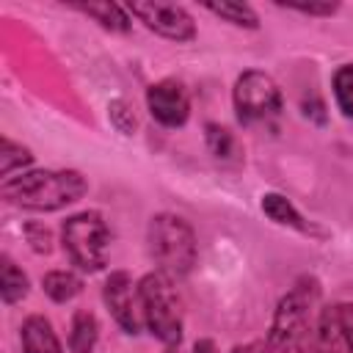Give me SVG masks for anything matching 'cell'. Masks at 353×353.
<instances>
[{"label": "cell", "mask_w": 353, "mask_h": 353, "mask_svg": "<svg viewBox=\"0 0 353 353\" xmlns=\"http://www.w3.org/2000/svg\"><path fill=\"white\" fill-rule=\"evenodd\" d=\"M88 190V182L74 168H39L19 176H8L0 188L3 199L19 210L30 212H55L66 204H74Z\"/></svg>", "instance_id": "1"}, {"label": "cell", "mask_w": 353, "mask_h": 353, "mask_svg": "<svg viewBox=\"0 0 353 353\" xmlns=\"http://www.w3.org/2000/svg\"><path fill=\"white\" fill-rule=\"evenodd\" d=\"M320 284L312 276H301L290 292L276 303L268 347L273 353H314L312 309L317 303Z\"/></svg>", "instance_id": "2"}, {"label": "cell", "mask_w": 353, "mask_h": 353, "mask_svg": "<svg viewBox=\"0 0 353 353\" xmlns=\"http://www.w3.org/2000/svg\"><path fill=\"white\" fill-rule=\"evenodd\" d=\"M149 254L160 273L168 279H185L193 270L199 254L193 226L174 212L154 215L149 221Z\"/></svg>", "instance_id": "3"}, {"label": "cell", "mask_w": 353, "mask_h": 353, "mask_svg": "<svg viewBox=\"0 0 353 353\" xmlns=\"http://www.w3.org/2000/svg\"><path fill=\"white\" fill-rule=\"evenodd\" d=\"M141 292V309H143V325L168 347H179L182 328H185V309L182 298L174 287V279L154 270L146 273L138 284Z\"/></svg>", "instance_id": "4"}, {"label": "cell", "mask_w": 353, "mask_h": 353, "mask_svg": "<svg viewBox=\"0 0 353 353\" xmlns=\"http://www.w3.org/2000/svg\"><path fill=\"white\" fill-rule=\"evenodd\" d=\"M61 240H63V248L72 265L80 268L83 273H97L108 265L110 229L99 212L88 210V212H77L66 218L61 229Z\"/></svg>", "instance_id": "5"}, {"label": "cell", "mask_w": 353, "mask_h": 353, "mask_svg": "<svg viewBox=\"0 0 353 353\" xmlns=\"http://www.w3.org/2000/svg\"><path fill=\"white\" fill-rule=\"evenodd\" d=\"M234 110L237 119L243 124H268L273 119H279L284 99H281V88L276 85V80L259 69H248L237 77L234 91Z\"/></svg>", "instance_id": "6"}, {"label": "cell", "mask_w": 353, "mask_h": 353, "mask_svg": "<svg viewBox=\"0 0 353 353\" xmlns=\"http://www.w3.org/2000/svg\"><path fill=\"white\" fill-rule=\"evenodd\" d=\"M127 11L143 22L149 30H154L157 36L168 39V41H193L196 39V22L193 17L174 3H130Z\"/></svg>", "instance_id": "7"}, {"label": "cell", "mask_w": 353, "mask_h": 353, "mask_svg": "<svg viewBox=\"0 0 353 353\" xmlns=\"http://www.w3.org/2000/svg\"><path fill=\"white\" fill-rule=\"evenodd\" d=\"M105 306L110 309L113 320L124 334H138L143 325V309H141V292L132 284V276L127 270H113L105 279L102 287Z\"/></svg>", "instance_id": "8"}, {"label": "cell", "mask_w": 353, "mask_h": 353, "mask_svg": "<svg viewBox=\"0 0 353 353\" xmlns=\"http://www.w3.org/2000/svg\"><path fill=\"white\" fill-rule=\"evenodd\" d=\"M314 353H353V303L339 301L320 309Z\"/></svg>", "instance_id": "9"}, {"label": "cell", "mask_w": 353, "mask_h": 353, "mask_svg": "<svg viewBox=\"0 0 353 353\" xmlns=\"http://www.w3.org/2000/svg\"><path fill=\"white\" fill-rule=\"evenodd\" d=\"M146 108L163 127H182L190 116V97L179 80H160L146 91Z\"/></svg>", "instance_id": "10"}, {"label": "cell", "mask_w": 353, "mask_h": 353, "mask_svg": "<svg viewBox=\"0 0 353 353\" xmlns=\"http://www.w3.org/2000/svg\"><path fill=\"white\" fill-rule=\"evenodd\" d=\"M19 339L25 353H63L61 339L44 314H30L19 328Z\"/></svg>", "instance_id": "11"}, {"label": "cell", "mask_w": 353, "mask_h": 353, "mask_svg": "<svg viewBox=\"0 0 353 353\" xmlns=\"http://www.w3.org/2000/svg\"><path fill=\"white\" fill-rule=\"evenodd\" d=\"M97 342H99L97 314L88 312V309H77L72 314V325H69V347H72V353H97Z\"/></svg>", "instance_id": "12"}, {"label": "cell", "mask_w": 353, "mask_h": 353, "mask_svg": "<svg viewBox=\"0 0 353 353\" xmlns=\"http://www.w3.org/2000/svg\"><path fill=\"white\" fill-rule=\"evenodd\" d=\"M72 8L91 17L105 30H113V33H127L130 30V11L116 6V3H91V6H72Z\"/></svg>", "instance_id": "13"}, {"label": "cell", "mask_w": 353, "mask_h": 353, "mask_svg": "<svg viewBox=\"0 0 353 353\" xmlns=\"http://www.w3.org/2000/svg\"><path fill=\"white\" fill-rule=\"evenodd\" d=\"M262 212H265L273 223H279V226H292V229H298V232H306V229H309L306 221H303V215H301L281 193H265V196H262Z\"/></svg>", "instance_id": "14"}, {"label": "cell", "mask_w": 353, "mask_h": 353, "mask_svg": "<svg viewBox=\"0 0 353 353\" xmlns=\"http://www.w3.org/2000/svg\"><path fill=\"white\" fill-rule=\"evenodd\" d=\"M41 287L55 303H66V301H72L83 292V279L72 270H50L41 279Z\"/></svg>", "instance_id": "15"}, {"label": "cell", "mask_w": 353, "mask_h": 353, "mask_svg": "<svg viewBox=\"0 0 353 353\" xmlns=\"http://www.w3.org/2000/svg\"><path fill=\"white\" fill-rule=\"evenodd\" d=\"M0 295H3V303L8 306L28 295V276L14 265L11 256L0 259Z\"/></svg>", "instance_id": "16"}, {"label": "cell", "mask_w": 353, "mask_h": 353, "mask_svg": "<svg viewBox=\"0 0 353 353\" xmlns=\"http://www.w3.org/2000/svg\"><path fill=\"white\" fill-rule=\"evenodd\" d=\"M210 14H215V17H221V19H226V22H232V25H237V28H259V17L254 14V8L251 6H245V3H207L204 6Z\"/></svg>", "instance_id": "17"}, {"label": "cell", "mask_w": 353, "mask_h": 353, "mask_svg": "<svg viewBox=\"0 0 353 353\" xmlns=\"http://www.w3.org/2000/svg\"><path fill=\"white\" fill-rule=\"evenodd\" d=\"M204 138H207L210 152H212L218 160H232V157L237 154V141H234V135H232L226 127L210 121V124L204 127Z\"/></svg>", "instance_id": "18"}, {"label": "cell", "mask_w": 353, "mask_h": 353, "mask_svg": "<svg viewBox=\"0 0 353 353\" xmlns=\"http://www.w3.org/2000/svg\"><path fill=\"white\" fill-rule=\"evenodd\" d=\"M30 163H33V154H30L28 146L14 143L11 138H3V149H0V174H3L6 179H8L17 168L30 165Z\"/></svg>", "instance_id": "19"}, {"label": "cell", "mask_w": 353, "mask_h": 353, "mask_svg": "<svg viewBox=\"0 0 353 353\" xmlns=\"http://www.w3.org/2000/svg\"><path fill=\"white\" fill-rule=\"evenodd\" d=\"M334 97L339 110L353 119V63H345L334 72Z\"/></svg>", "instance_id": "20"}, {"label": "cell", "mask_w": 353, "mask_h": 353, "mask_svg": "<svg viewBox=\"0 0 353 353\" xmlns=\"http://www.w3.org/2000/svg\"><path fill=\"white\" fill-rule=\"evenodd\" d=\"M110 121L116 124V130L119 132H132L135 130V113L130 110V105L124 102V99H116V102H110Z\"/></svg>", "instance_id": "21"}, {"label": "cell", "mask_w": 353, "mask_h": 353, "mask_svg": "<svg viewBox=\"0 0 353 353\" xmlns=\"http://www.w3.org/2000/svg\"><path fill=\"white\" fill-rule=\"evenodd\" d=\"M25 234H28V240H30V245L39 251V254H50V232L41 226V223H28L25 226Z\"/></svg>", "instance_id": "22"}, {"label": "cell", "mask_w": 353, "mask_h": 353, "mask_svg": "<svg viewBox=\"0 0 353 353\" xmlns=\"http://www.w3.org/2000/svg\"><path fill=\"white\" fill-rule=\"evenodd\" d=\"M290 11H298V14H309V17H331L339 6L336 3H323V6H287Z\"/></svg>", "instance_id": "23"}, {"label": "cell", "mask_w": 353, "mask_h": 353, "mask_svg": "<svg viewBox=\"0 0 353 353\" xmlns=\"http://www.w3.org/2000/svg\"><path fill=\"white\" fill-rule=\"evenodd\" d=\"M232 353H273V350L268 347V339H251L245 345H237Z\"/></svg>", "instance_id": "24"}, {"label": "cell", "mask_w": 353, "mask_h": 353, "mask_svg": "<svg viewBox=\"0 0 353 353\" xmlns=\"http://www.w3.org/2000/svg\"><path fill=\"white\" fill-rule=\"evenodd\" d=\"M193 353H218V347H215V342H212V339H196Z\"/></svg>", "instance_id": "25"}, {"label": "cell", "mask_w": 353, "mask_h": 353, "mask_svg": "<svg viewBox=\"0 0 353 353\" xmlns=\"http://www.w3.org/2000/svg\"><path fill=\"white\" fill-rule=\"evenodd\" d=\"M163 353H179V347H165Z\"/></svg>", "instance_id": "26"}]
</instances>
